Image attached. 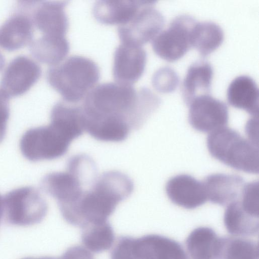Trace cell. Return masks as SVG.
I'll return each instance as SVG.
<instances>
[{
	"label": "cell",
	"instance_id": "obj_28",
	"mask_svg": "<svg viewBox=\"0 0 259 259\" xmlns=\"http://www.w3.org/2000/svg\"><path fill=\"white\" fill-rule=\"evenodd\" d=\"M22 259H94L91 252L80 246L70 247L60 257H27Z\"/></svg>",
	"mask_w": 259,
	"mask_h": 259
},
{
	"label": "cell",
	"instance_id": "obj_24",
	"mask_svg": "<svg viewBox=\"0 0 259 259\" xmlns=\"http://www.w3.org/2000/svg\"><path fill=\"white\" fill-rule=\"evenodd\" d=\"M82 229V242L90 252L100 253L112 246L115 236L108 221L88 225Z\"/></svg>",
	"mask_w": 259,
	"mask_h": 259
},
{
	"label": "cell",
	"instance_id": "obj_18",
	"mask_svg": "<svg viewBox=\"0 0 259 259\" xmlns=\"http://www.w3.org/2000/svg\"><path fill=\"white\" fill-rule=\"evenodd\" d=\"M32 20L23 14H16L0 26V47L9 51L19 49L31 42Z\"/></svg>",
	"mask_w": 259,
	"mask_h": 259
},
{
	"label": "cell",
	"instance_id": "obj_5",
	"mask_svg": "<svg viewBox=\"0 0 259 259\" xmlns=\"http://www.w3.org/2000/svg\"><path fill=\"white\" fill-rule=\"evenodd\" d=\"M207 146L211 155L226 165L247 173H258V146L234 130L225 126L209 133Z\"/></svg>",
	"mask_w": 259,
	"mask_h": 259
},
{
	"label": "cell",
	"instance_id": "obj_13",
	"mask_svg": "<svg viewBox=\"0 0 259 259\" xmlns=\"http://www.w3.org/2000/svg\"><path fill=\"white\" fill-rule=\"evenodd\" d=\"M165 191L172 202L186 209L196 208L207 201L202 182L188 175L170 178L166 183Z\"/></svg>",
	"mask_w": 259,
	"mask_h": 259
},
{
	"label": "cell",
	"instance_id": "obj_12",
	"mask_svg": "<svg viewBox=\"0 0 259 259\" xmlns=\"http://www.w3.org/2000/svg\"><path fill=\"white\" fill-rule=\"evenodd\" d=\"M131 249L135 259H189L180 243L156 234L132 237Z\"/></svg>",
	"mask_w": 259,
	"mask_h": 259
},
{
	"label": "cell",
	"instance_id": "obj_21",
	"mask_svg": "<svg viewBox=\"0 0 259 259\" xmlns=\"http://www.w3.org/2000/svg\"><path fill=\"white\" fill-rule=\"evenodd\" d=\"M30 45L32 56L39 62L52 66L64 61L70 49L65 36L42 35Z\"/></svg>",
	"mask_w": 259,
	"mask_h": 259
},
{
	"label": "cell",
	"instance_id": "obj_32",
	"mask_svg": "<svg viewBox=\"0 0 259 259\" xmlns=\"http://www.w3.org/2000/svg\"><path fill=\"white\" fill-rule=\"evenodd\" d=\"M4 59L3 55L0 53V70L3 68L4 65Z\"/></svg>",
	"mask_w": 259,
	"mask_h": 259
},
{
	"label": "cell",
	"instance_id": "obj_20",
	"mask_svg": "<svg viewBox=\"0 0 259 259\" xmlns=\"http://www.w3.org/2000/svg\"><path fill=\"white\" fill-rule=\"evenodd\" d=\"M212 77L213 69L207 62H196L190 66L182 87L183 100L187 105L196 97L209 94Z\"/></svg>",
	"mask_w": 259,
	"mask_h": 259
},
{
	"label": "cell",
	"instance_id": "obj_9",
	"mask_svg": "<svg viewBox=\"0 0 259 259\" xmlns=\"http://www.w3.org/2000/svg\"><path fill=\"white\" fill-rule=\"evenodd\" d=\"M188 106L189 123L198 131L209 134L228 124L227 106L209 94L196 97Z\"/></svg>",
	"mask_w": 259,
	"mask_h": 259
},
{
	"label": "cell",
	"instance_id": "obj_7",
	"mask_svg": "<svg viewBox=\"0 0 259 259\" xmlns=\"http://www.w3.org/2000/svg\"><path fill=\"white\" fill-rule=\"evenodd\" d=\"M196 23L193 17L187 15L175 18L168 28L161 30L152 40L155 53L168 62L181 58L192 47L191 32Z\"/></svg>",
	"mask_w": 259,
	"mask_h": 259
},
{
	"label": "cell",
	"instance_id": "obj_27",
	"mask_svg": "<svg viewBox=\"0 0 259 259\" xmlns=\"http://www.w3.org/2000/svg\"><path fill=\"white\" fill-rule=\"evenodd\" d=\"M179 83L176 72L168 67H162L157 70L152 78L154 88L159 92L168 93L174 91Z\"/></svg>",
	"mask_w": 259,
	"mask_h": 259
},
{
	"label": "cell",
	"instance_id": "obj_30",
	"mask_svg": "<svg viewBox=\"0 0 259 259\" xmlns=\"http://www.w3.org/2000/svg\"><path fill=\"white\" fill-rule=\"evenodd\" d=\"M258 117L252 116L246 123V133L248 140L258 146Z\"/></svg>",
	"mask_w": 259,
	"mask_h": 259
},
{
	"label": "cell",
	"instance_id": "obj_2",
	"mask_svg": "<svg viewBox=\"0 0 259 259\" xmlns=\"http://www.w3.org/2000/svg\"><path fill=\"white\" fill-rule=\"evenodd\" d=\"M133 190V182L127 175L116 170L105 171L82 191L76 201L59 208L60 211L67 223L81 228L107 222L117 205Z\"/></svg>",
	"mask_w": 259,
	"mask_h": 259
},
{
	"label": "cell",
	"instance_id": "obj_22",
	"mask_svg": "<svg viewBox=\"0 0 259 259\" xmlns=\"http://www.w3.org/2000/svg\"><path fill=\"white\" fill-rule=\"evenodd\" d=\"M224 222L228 232L234 236L247 237L258 233V218L246 212L238 200L227 205Z\"/></svg>",
	"mask_w": 259,
	"mask_h": 259
},
{
	"label": "cell",
	"instance_id": "obj_3",
	"mask_svg": "<svg viewBox=\"0 0 259 259\" xmlns=\"http://www.w3.org/2000/svg\"><path fill=\"white\" fill-rule=\"evenodd\" d=\"M100 76L99 67L93 60L73 55L52 66L47 72V78L64 102L77 104L97 85Z\"/></svg>",
	"mask_w": 259,
	"mask_h": 259
},
{
	"label": "cell",
	"instance_id": "obj_14",
	"mask_svg": "<svg viewBox=\"0 0 259 259\" xmlns=\"http://www.w3.org/2000/svg\"><path fill=\"white\" fill-rule=\"evenodd\" d=\"M68 1H47L39 4L33 15V22L43 35L65 36L69 22L65 8Z\"/></svg>",
	"mask_w": 259,
	"mask_h": 259
},
{
	"label": "cell",
	"instance_id": "obj_16",
	"mask_svg": "<svg viewBox=\"0 0 259 259\" xmlns=\"http://www.w3.org/2000/svg\"><path fill=\"white\" fill-rule=\"evenodd\" d=\"M150 1H111L97 2L93 13L99 22L106 25H118L128 23Z\"/></svg>",
	"mask_w": 259,
	"mask_h": 259
},
{
	"label": "cell",
	"instance_id": "obj_25",
	"mask_svg": "<svg viewBox=\"0 0 259 259\" xmlns=\"http://www.w3.org/2000/svg\"><path fill=\"white\" fill-rule=\"evenodd\" d=\"M258 243L245 237L223 238L222 259H258Z\"/></svg>",
	"mask_w": 259,
	"mask_h": 259
},
{
	"label": "cell",
	"instance_id": "obj_17",
	"mask_svg": "<svg viewBox=\"0 0 259 259\" xmlns=\"http://www.w3.org/2000/svg\"><path fill=\"white\" fill-rule=\"evenodd\" d=\"M223 245V238L207 227L195 228L186 240L187 252L191 259H222Z\"/></svg>",
	"mask_w": 259,
	"mask_h": 259
},
{
	"label": "cell",
	"instance_id": "obj_19",
	"mask_svg": "<svg viewBox=\"0 0 259 259\" xmlns=\"http://www.w3.org/2000/svg\"><path fill=\"white\" fill-rule=\"evenodd\" d=\"M258 97L255 81L248 76H239L234 79L227 90L230 105L246 111L251 116L258 117Z\"/></svg>",
	"mask_w": 259,
	"mask_h": 259
},
{
	"label": "cell",
	"instance_id": "obj_29",
	"mask_svg": "<svg viewBox=\"0 0 259 259\" xmlns=\"http://www.w3.org/2000/svg\"><path fill=\"white\" fill-rule=\"evenodd\" d=\"M9 98L0 90V143L4 139L10 115Z\"/></svg>",
	"mask_w": 259,
	"mask_h": 259
},
{
	"label": "cell",
	"instance_id": "obj_8",
	"mask_svg": "<svg viewBox=\"0 0 259 259\" xmlns=\"http://www.w3.org/2000/svg\"><path fill=\"white\" fill-rule=\"evenodd\" d=\"M155 2L143 6L127 23L118 26L121 43L142 47L152 41L161 31L164 23L161 13L154 7Z\"/></svg>",
	"mask_w": 259,
	"mask_h": 259
},
{
	"label": "cell",
	"instance_id": "obj_31",
	"mask_svg": "<svg viewBox=\"0 0 259 259\" xmlns=\"http://www.w3.org/2000/svg\"><path fill=\"white\" fill-rule=\"evenodd\" d=\"M4 215L3 197L0 195V222Z\"/></svg>",
	"mask_w": 259,
	"mask_h": 259
},
{
	"label": "cell",
	"instance_id": "obj_10",
	"mask_svg": "<svg viewBox=\"0 0 259 259\" xmlns=\"http://www.w3.org/2000/svg\"><path fill=\"white\" fill-rule=\"evenodd\" d=\"M41 75L39 66L31 58L21 56L10 62L0 83V90L8 98L27 92Z\"/></svg>",
	"mask_w": 259,
	"mask_h": 259
},
{
	"label": "cell",
	"instance_id": "obj_4",
	"mask_svg": "<svg viewBox=\"0 0 259 259\" xmlns=\"http://www.w3.org/2000/svg\"><path fill=\"white\" fill-rule=\"evenodd\" d=\"M78 138L75 132L62 122L50 119L49 124L32 127L21 136L19 147L23 156L38 162L59 158Z\"/></svg>",
	"mask_w": 259,
	"mask_h": 259
},
{
	"label": "cell",
	"instance_id": "obj_23",
	"mask_svg": "<svg viewBox=\"0 0 259 259\" xmlns=\"http://www.w3.org/2000/svg\"><path fill=\"white\" fill-rule=\"evenodd\" d=\"M224 37L222 28L215 23L196 22L191 32V47L205 57L221 46Z\"/></svg>",
	"mask_w": 259,
	"mask_h": 259
},
{
	"label": "cell",
	"instance_id": "obj_6",
	"mask_svg": "<svg viewBox=\"0 0 259 259\" xmlns=\"http://www.w3.org/2000/svg\"><path fill=\"white\" fill-rule=\"evenodd\" d=\"M4 216L14 226L26 227L41 222L46 216L48 204L40 192L28 186L15 188L3 197Z\"/></svg>",
	"mask_w": 259,
	"mask_h": 259
},
{
	"label": "cell",
	"instance_id": "obj_1",
	"mask_svg": "<svg viewBox=\"0 0 259 259\" xmlns=\"http://www.w3.org/2000/svg\"><path fill=\"white\" fill-rule=\"evenodd\" d=\"M161 101L147 88L105 82L97 85L83 100L85 127L111 122L132 130H138L158 109Z\"/></svg>",
	"mask_w": 259,
	"mask_h": 259
},
{
	"label": "cell",
	"instance_id": "obj_26",
	"mask_svg": "<svg viewBox=\"0 0 259 259\" xmlns=\"http://www.w3.org/2000/svg\"><path fill=\"white\" fill-rule=\"evenodd\" d=\"M242 208L251 215L259 216V185L258 182L245 184L238 200Z\"/></svg>",
	"mask_w": 259,
	"mask_h": 259
},
{
	"label": "cell",
	"instance_id": "obj_15",
	"mask_svg": "<svg viewBox=\"0 0 259 259\" xmlns=\"http://www.w3.org/2000/svg\"><path fill=\"white\" fill-rule=\"evenodd\" d=\"M202 183L207 200L226 206L239 199L245 184L239 176L221 173L208 176Z\"/></svg>",
	"mask_w": 259,
	"mask_h": 259
},
{
	"label": "cell",
	"instance_id": "obj_11",
	"mask_svg": "<svg viewBox=\"0 0 259 259\" xmlns=\"http://www.w3.org/2000/svg\"><path fill=\"white\" fill-rule=\"evenodd\" d=\"M146 52L140 46L121 43L114 54L113 76L116 82L132 85L142 75Z\"/></svg>",
	"mask_w": 259,
	"mask_h": 259
}]
</instances>
